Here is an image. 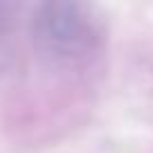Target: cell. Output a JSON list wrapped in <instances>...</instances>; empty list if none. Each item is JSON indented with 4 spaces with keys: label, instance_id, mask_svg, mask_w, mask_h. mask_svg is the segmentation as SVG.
I'll return each instance as SVG.
<instances>
[{
    "label": "cell",
    "instance_id": "obj_1",
    "mask_svg": "<svg viewBox=\"0 0 153 153\" xmlns=\"http://www.w3.org/2000/svg\"><path fill=\"white\" fill-rule=\"evenodd\" d=\"M36 34L48 48L63 54H79L95 41L92 20L74 2L43 5L36 16Z\"/></svg>",
    "mask_w": 153,
    "mask_h": 153
}]
</instances>
